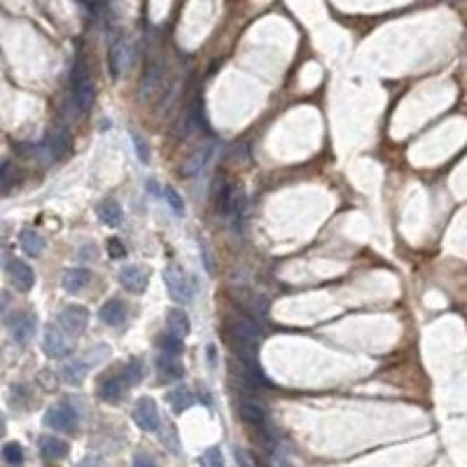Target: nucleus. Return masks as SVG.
Masks as SVG:
<instances>
[{
	"instance_id": "nucleus-15",
	"label": "nucleus",
	"mask_w": 467,
	"mask_h": 467,
	"mask_svg": "<svg viewBox=\"0 0 467 467\" xmlns=\"http://www.w3.org/2000/svg\"><path fill=\"white\" fill-rule=\"evenodd\" d=\"M38 444H40V453L47 460H64L70 451V446L66 444L64 439L54 437V435H42Z\"/></svg>"
},
{
	"instance_id": "nucleus-19",
	"label": "nucleus",
	"mask_w": 467,
	"mask_h": 467,
	"mask_svg": "<svg viewBox=\"0 0 467 467\" xmlns=\"http://www.w3.org/2000/svg\"><path fill=\"white\" fill-rule=\"evenodd\" d=\"M162 66L157 64V61H152V64H147V68L143 73V79H140V96L143 98H150L155 91L159 89V84H162Z\"/></svg>"
},
{
	"instance_id": "nucleus-3",
	"label": "nucleus",
	"mask_w": 467,
	"mask_h": 467,
	"mask_svg": "<svg viewBox=\"0 0 467 467\" xmlns=\"http://www.w3.org/2000/svg\"><path fill=\"white\" fill-rule=\"evenodd\" d=\"M45 423L52 430H57V432H75L79 416L68 402H59V404H54V407L47 409Z\"/></svg>"
},
{
	"instance_id": "nucleus-2",
	"label": "nucleus",
	"mask_w": 467,
	"mask_h": 467,
	"mask_svg": "<svg viewBox=\"0 0 467 467\" xmlns=\"http://www.w3.org/2000/svg\"><path fill=\"white\" fill-rule=\"evenodd\" d=\"M164 283H166V290H169V297L173 299V302H178V304H187L189 299H192V294H194L192 280H189L187 276L175 267V264L166 267V271H164Z\"/></svg>"
},
{
	"instance_id": "nucleus-30",
	"label": "nucleus",
	"mask_w": 467,
	"mask_h": 467,
	"mask_svg": "<svg viewBox=\"0 0 467 467\" xmlns=\"http://www.w3.org/2000/svg\"><path fill=\"white\" fill-rule=\"evenodd\" d=\"M124 379H126V383H128V385L140 383V379H143V365H140V360H138V358H133V360L124 367Z\"/></svg>"
},
{
	"instance_id": "nucleus-18",
	"label": "nucleus",
	"mask_w": 467,
	"mask_h": 467,
	"mask_svg": "<svg viewBox=\"0 0 467 467\" xmlns=\"http://www.w3.org/2000/svg\"><path fill=\"white\" fill-rule=\"evenodd\" d=\"M96 213H98V218H101V222L113 227V229L115 227H120L122 218H124V211H122V206L117 199H103L101 204H98Z\"/></svg>"
},
{
	"instance_id": "nucleus-26",
	"label": "nucleus",
	"mask_w": 467,
	"mask_h": 467,
	"mask_svg": "<svg viewBox=\"0 0 467 467\" xmlns=\"http://www.w3.org/2000/svg\"><path fill=\"white\" fill-rule=\"evenodd\" d=\"M3 458L10 467L23 465V448L19 441H8V444L3 446Z\"/></svg>"
},
{
	"instance_id": "nucleus-20",
	"label": "nucleus",
	"mask_w": 467,
	"mask_h": 467,
	"mask_svg": "<svg viewBox=\"0 0 467 467\" xmlns=\"http://www.w3.org/2000/svg\"><path fill=\"white\" fill-rule=\"evenodd\" d=\"M166 325H169L171 334H175L178 339H185L189 334V330H192L189 316L182 309H169V313H166Z\"/></svg>"
},
{
	"instance_id": "nucleus-33",
	"label": "nucleus",
	"mask_w": 467,
	"mask_h": 467,
	"mask_svg": "<svg viewBox=\"0 0 467 467\" xmlns=\"http://www.w3.org/2000/svg\"><path fill=\"white\" fill-rule=\"evenodd\" d=\"M243 211H245V196L243 194H236V199H234V206H231V218H234V225L241 227V220H243Z\"/></svg>"
},
{
	"instance_id": "nucleus-13",
	"label": "nucleus",
	"mask_w": 467,
	"mask_h": 467,
	"mask_svg": "<svg viewBox=\"0 0 467 467\" xmlns=\"http://www.w3.org/2000/svg\"><path fill=\"white\" fill-rule=\"evenodd\" d=\"M98 318L108 325V327H122L126 323V304L122 299H110L101 306Z\"/></svg>"
},
{
	"instance_id": "nucleus-7",
	"label": "nucleus",
	"mask_w": 467,
	"mask_h": 467,
	"mask_svg": "<svg viewBox=\"0 0 467 467\" xmlns=\"http://www.w3.org/2000/svg\"><path fill=\"white\" fill-rule=\"evenodd\" d=\"M42 348H45V353L49 355V358L61 360L70 353V341L66 339L64 330L49 325V327L45 330V341H42Z\"/></svg>"
},
{
	"instance_id": "nucleus-24",
	"label": "nucleus",
	"mask_w": 467,
	"mask_h": 467,
	"mask_svg": "<svg viewBox=\"0 0 467 467\" xmlns=\"http://www.w3.org/2000/svg\"><path fill=\"white\" fill-rule=\"evenodd\" d=\"M19 243H21L23 253L30 257H40L45 253V238H42L35 229H23L19 234Z\"/></svg>"
},
{
	"instance_id": "nucleus-16",
	"label": "nucleus",
	"mask_w": 467,
	"mask_h": 467,
	"mask_svg": "<svg viewBox=\"0 0 467 467\" xmlns=\"http://www.w3.org/2000/svg\"><path fill=\"white\" fill-rule=\"evenodd\" d=\"M91 283V271L84 267H75V269H68V271L64 274V280H61V285H64L66 292H82L84 287H87Z\"/></svg>"
},
{
	"instance_id": "nucleus-28",
	"label": "nucleus",
	"mask_w": 467,
	"mask_h": 467,
	"mask_svg": "<svg viewBox=\"0 0 467 467\" xmlns=\"http://www.w3.org/2000/svg\"><path fill=\"white\" fill-rule=\"evenodd\" d=\"M131 145L136 150V157L140 164H150V145L145 143V138L140 133H131Z\"/></svg>"
},
{
	"instance_id": "nucleus-21",
	"label": "nucleus",
	"mask_w": 467,
	"mask_h": 467,
	"mask_svg": "<svg viewBox=\"0 0 467 467\" xmlns=\"http://www.w3.org/2000/svg\"><path fill=\"white\" fill-rule=\"evenodd\" d=\"M87 372H89V362L68 360L64 367H61V379H64L68 385H79L84 379H87Z\"/></svg>"
},
{
	"instance_id": "nucleus-35",
	"label": "nucleus",
	"mask_w": 467,
	"mask_h": 467,
	"mask_svg": "<svg viewBox=\"0 0 467 467\" xmlns=\"http://www.w3.org/2000/svg\"><path fill=\"white\" fill-rule=\"evenodd\" d=\"M3 189H10V182H12V164H10V159H5L3 162Z\"/></svg>"
},
{
	"instance_id": "nucleus-27",
	"label": "nucleus",
	"mask_w": 467,
	"mask_h": 467,
	"mask_svg": "<svg viewBox=\"0 0 467 467\" xmlns=\"http://www.w3.org/2000/svg\"><path fill=\"white\" fill-rule=\"evenodd\" d=\"M234 199H236V194H234V189H231V185L229 182H225L222 187H220V192H218V213H222V215H229L231 213V206H234Z\"/></svg>"
},
{
	"instance_id": "nucleus-12",
	"label": "nucleus",
	"mask_w": 467,
	"mask_h": 467,
	"mask_svg": "<svg viewBox=\"0 0 467 467\" xmlns=\"http://www.w3.org/2000/svg\"><path fill=\"white\" fill-rule=\"evenodd\" d=\"M120 283L126 287L128 292L140 294V292H145L147 283H150V276H147V271H145L143 267H138V264H131V267H124L120 271Z\"/></svg>"
},
{
	"instance_id": "nucleus-17",
	"label": "nucleus",
	"mask_w": 467,
	"mask_h": 467,
	"mask_svg": "<svg viewBox=\"0 0 467 467\" xmlns=\"http://www.w3.org/2000/svg\"><path fill=\"white\" fill-rule=\"evenodd\" d=\"M211 157H213V145H204V147H199V150H194L192 155L187 157L185 166H182V173L189 178L199 175L208 166V162H211Z\"/></svg>"
},
{
	"instance_id": "nucleus-38",
	"label": "nucleus",
	"mask_w": 467,
	"mask_h": 467,
	"mask_svg": "<svg viewBox=\"0 0 467 467\" xmlns=\"http://www.w3.org/2000/svg\"><path fill=\"white\" fill-rule=\"evenodd\" d=\"M147 189H152V194H159V192H157V182H155V180L147 182Z\"/></svg>"
},
{
	"instance_id": "nucleus-23",
	"label": "nucleus",
	"mask_w": 467,
	"mask_h": 467,
	"mask_svg": "<svg viewBox=\"0 0 467 467\" xmlns=\"http://www.w3.org/2000/svg\"><path fill=\"white\" fill-rule=\"evenodd\" d=\"M157 372L164 381H180L185 377V370H182V365L175 360V355H166V353L157 360Z\"/></svg>"
},
{
	"instance_id": "nucleus-5",
	"label": "nucleus",
	"mask_w": 467,
	"mask_h": 467,
	"mask_svg": "<svg viewBox=\"0 0 467 467\" xmlns=\"http://www.w3.org/2000/svg\"><path fill=\"white\" fill-rule=\"evenodd\" d=\"M89 325V311L84 306H66L64 311L59 313V327L68 334H82Z\"/></svg>"
},
{
	"instance_id": "nucleus-22",
	"label": "nucleus",
	"mask_w": 467,
	"mask_h": 467,
	"mask_svg": "<svg viewBox=\"0 0 467 467\" xmlns=\"http://www.w3.org/2000/svg\"><path fill=\"white\" fill-rule=\"evenodd\" d=\"M49 152H52L54 157H66L70 152V133L66 126H57L52 133H49Z\"/></svg>"
},
{
	"instance_id": "nucleus-31",
	"label": "nucleus",
	"mask_w": 467,
	"mask_h": 467,
	"mask_svg": "<svg viewBox=\"0 0 467 467\" xmlns=\"http://www.w3.org/2000/svg\"><path fill=\"white\" fill-rule=\"evenodd\" d=\"M164 199H166V204H169V208H171V211H173L175 215H182V213H185V201L180 199V194H178L173 187H166V189H164Z\"/></svg>"
},
{
	"instance_id": "nucleus-11",
	"label": "nucleus",
	"mask_w": 467,
	"mask_h": 467,
	"mask_svg": "<svg viewBox=\"0 0 467 467\" xmlns=\"http://www.w3.org/2000/svg\"><path fill=\"white\" fill-rule=\"evenodd\" d=\"M126 379L124 377H117V374H108V377L101 379V383H98V397L103 399V402H110V404H117L124 395V388H126Z\"/></svg>"
},
{
	"instance_id": "nucleus-25",
	"label": "nucleus",
	"mask_w": 467,
	"mask_h": 467,
	"mask_svg": "<svg viewBox=\"0 0 467 467\" xmlns=\"http://www.w3.org/2000/svg\"><path fill=\"white\" fill-rule=\"evenodd\" d=\"M166 399H169V404L173 407V411H185L194 404V395L187 388H182V385L175 390H171L169 395H166Z\"/></svg>"
},
{
	"instance_id": "nucleus-6",
	"label": "nucleus",
	"mask_w": 467,
	"mask_h": 467,
	"mask_svg": "<svg viewBox=\"0 0 467 467\" xmlns=\"http://www.w3.org/2000/svg\"><path fill=\"white\" fill-rule=\"evenodd\" d=\"M133 421H136V426L140 430H145V432H155V430H159V409H157L155 399L140 397L136 402V407H133Z\"/></svg>"
},
{
	"instance_id": "nucleus-9",
	"label": "nucleus",
	"mask_w": 467,
	"mask_h": 467,
	"mask_svg": "<svg viewBox=\"0 0 467 467\" xmlns=\"http://www.w3.org/2000/svg\"><path fill=\"white\" fill-rule=\"evenodd\" d=\"M8 276H10L12 285L21 292H28L35 283L33 269H30L23 260H8Z\"/></svg>"
},
{
	"instance_id": "nucleus-36",
	"label": "nucleus",
	"mask_w": 467,
	"mask_h": 467,
	"mask_svg": "<svg viewBox=\"0 0 467 467\" xmlns=\"http://www.w3.org/2000/svg\"><path fill=\"white\" fill-rule=\"evenodd\" d=\"M133 467H157V463L147 456H136L133 458Z\"/></svg>"
},
{
	"instance_id": "nucleus-37",
	"label": "nucleus",
	"mask_w": 467,
	"mask_h": 467,
	"mask_svg": "<svg viewBox=\"0 0 467 467\" xmlns=\"http://www.w3.org/2000/svg\"><path fill=\"white\" fill-rule=\"evenodd\" d=\"M236 460H238V465H241V467H255L253 463H250L248 453L241 451V448H236Z\"/></svg>"
},
{
	"instance_id": "nucleus-29",
	"label": "nucleus",
	"mask_w": 467,
	"mask_h": 467,
	"mask_svg": "<svg viewBox=\"0 0 467 467\" xmlns=\"http://www.w3.org/2000/svg\"><path fill=\"white\" fill-rule=\"evenodd\" d=\"M159 346H162V350L166 355H180V350H182V341L178 339L175 334H164V336H159Z\"/></svg>"
},
{
	"instance_id": "nucleus-34",
	"label": "nucleus",
	"mask_w": 467,
	"mask_h": 467,
	"mask_svg": "<svg viewBox=\"0 0 467 467\" xmlns=\"http://www.w3.org/2000/svg\"><path fill=\"white\" fill-rule=\"evenodd\" d=\"M108 255L113 257V260H122V257L126 255L124 243H122L120 238H110L108 241Z\"/></svg>"
},
{
	"instance_id": "nucleus-14",
	"label": "nucleus",
	"mask_w": 467,
	"mask_h": 467,
	"mask_svg": "<svg viewBox=\"0 0 467 467\" xmlns=\"http://www.w3.org/2000/svg\"><path fill=\"white\" fill-rule=\"evenodd\" d=\"M238 414H241V419L245 423H250V426L257 428L260 432H267L269 416H267V411L260 407V404H255V402H241V407H238Z\"/></svg>"
},
{
	"instance_id": "nucleus-1",
	"label": "nucleus",
	"mask_w": 467,
	"mask_h": 467,
	"mask_svg": "<svg viewBox=\"0 0 467 467\" xmlns=\"http://www.w3.org/2000/svg\"><path fill=\"white\" fill-rule=\"evenodd\" d=\"M73 101L79 113H87L94 103V79H91L84 61H77L73 66Z\"/></svg>"
},
{
	"instance_id": "nucleus-32",
	"label": "nucleus",
	"mask_w": 467,
	"mask_h": 467,
	"mask_svg": "<svg viewBox=\"0 0 467 467\" xmlns=\"http://www.w3.org/2000/svg\"><path fill=\"white\" fill-rule=\"evenodd\" d=\"M201 465H204V467H225L222 451H220L218 446L206 448V453L201 456Z\"/></svg>"
},
{
	"instance_id": "nucleus-8",
	"label": "nucleus",
	"mask_w": 467,
	"mask_h": 467,
	"mask_svg": "<svg viewBox=\"0 0 467 467\" xmlns=\"http://www.w3.org/2000/svg\"><path fill=\"white\" fill-rule=\"evenodd\" d=\"M108 64H110V75L113 77H120L126 66L131 64V47H128V42L124 38H117L113 42L108 54Z\"/></svg>"
},
{
	"instance_id": "nucleus-10",
	"label": "nucleus",
	"mask_w": 467,
	"mask_h": 467,
	"mask_svg": "<svg viewBox=\"0 0 467 467\" xmlns=\"http://www.w3.org/2000/svg\"><path fill=\"white\" fill-rule=\"evenodd\" d=\"M231 334H234V341L241 343V346H248L250 350L260 341V330H257V325L253 321H248V318H234Z\"/></svg>"
},
{
	"instance_id": "nucleus-4",
	"label": "nucleus",
	"mask_w": 467,
	"mask_h": 467,
	"mask_svg": "<svg viewBox=\"0 0 467 467\" xmlns=\"http://www.w3.org/2000/svg\"><path fill=\"white\" fill-rule=\"evenodd\" d=\"M8 327H10L12 339H15L17 343H26V341L33 339L35 330H38V318L28 311H19L8 321Z\"/></svg>"
}]
</instances>
